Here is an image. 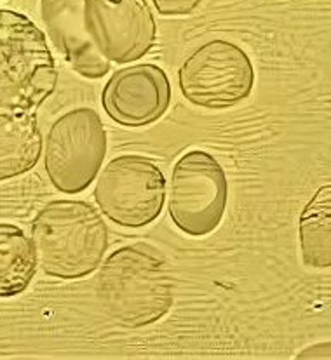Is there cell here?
<instances>
[{
	"mask_svg": "<svg viewBox=\"0 0 331 360\" xmlns=\"http://www.w3.org/2000/svg\"><path fill=\"white\" fill-rule=\"evenodd\" d=\"M96 295L117 324L139 329L161 321L175 301V278L164 256L145 242L117 249L101 264Z\"/></svg>",
	"mask_w": 331,
	"mask_h": 360,
	"instance_id": "obj_1",
	"label": "cell"
},
{
	"mask_svg": "<svg viewBox=\"0 0 331 360\" xmlns=\"http://www.w3.org/2000/svg\"><path fill=\"white\" fill-rule=\"evenodd\" d=\"M32 245L44 274L75 281L99 266L108 249V230L87 202L53 200L33 219Z\"/></svg>",
	"mask_w": 331,
	"mask_h": 360,
	"instance_id": "obj_2",
	"label": "cell"
},
{
	"mask_svg": "<svg viewBox=\"0 0 331 360\" xmlns=\"http://www.w3.org/2000/svg\"><path fill=\"white\" fill-rule=\"evenodd\" d=\"M58 82L46 35L25 14L0 9V115L33 113Z\"/></svg>",
	"mask_w": 331,
	"mask_h": 360,
	"instance_id": "obj_3",
	"label": "cell"
},
{
	"mask_svg": "<svg viewBox=\"0 0 331 360\" xmlns=\"http://www.w3.org/2000/svg\"><path fill=\"white\" fill-rule=\"evenodd\" d=\"M106 131L94 110L75 108L61 115L49 129L44 165L61 193L84 192L101 169L106 155Z\"/></svg>",
	"mask_w": 331,
	"mask_h": 360,
	"instance_id": "obj_4",
	"label": "cell"
},
{
	"mask_svg": "<svg viewBox=\"0 0 331 360\" xmlns=\"http://www.w3.org/2000/svg\"><path fill=\"white\" fill-rule=\"evenodd\" d=\"M169 216L190 237H206L222 223L229 200L223 167L211 153L190 150L175 164L169 183Z\"/></svg>",
	"mask_w": 331,
	"mask_h": 360,
	"instance_id": "obj_5",
	"label": "cell"
},
{
	"mask_svg": "<svg viewBox=\"0 0 331 360\" xmlns=\"http://www.w3.org/2000/svg\"><path fill=\"white\" fill-rule=\"evenodd\" d=\"M94 200L99 211L115 225L127 229L150 225L164 207L163 171L146 157H115L98 176Z\"/></svg>",
	"mask_w": 331,
	"mask_h": 360,
	"instance_id": "obj_6",
	"label": "cell"
},
{
	"mask_svg": "<svg viewBox=\"0 0 331 360\" xmlns=\"http://www.w3.org/2000/svg\"><path fill=\"white\" fill-rule=\"evenodd\" d=\"M183 98L199 108L225 110L249 98L255 70L237 44L211 40L187 58L178 72Z\"/></svg>",
	"mask_w": 331,
	"mask_h": 360,
	"instance_id": "obj_7",
	"label": "cell"
},
{
	"mask_svg": "<svg viewBox=\"0 0 331 360\" xmlns=\"http://www.w3.org/2000/svg\"><path fill=\"white\" fill-rule=\"evenodd\" d=\"M84 23L105 60L131 63L156 44L157 27L145 0H84Z\"/></svg>",
	"mask_w": 331,
	"mask_h": 360,
	"instance_id": "obj_8",
	"label": "cell"
},
{
	"mask_svg": "<svg viewBox=\"0 0 331 360\" xmlns=\"http://www.w3.org/2000/svg\"><path fill=\"white\" fill-rule=\"evenodd\" d=\"M171 86L163 68L143 63L127 66L110 77L103 87L101 105L113 122L145 127L168 112Z\"/></svg>",
	"mask_w": 331,
	"mask_h": 360,
	"instance_id": "obj_9",
	"label": "cell"
},
{
	"mask_svg": "<svg viewBox=\"0 0 331 360\" xmlns=\"http://www.w3.org/2000/svg\"><path fill=\"white\" fill-rule=\"evenodd\" d=\"M40 16L54 47L73 72L93 80L110 72V61L98 53L87 35L84 0H40Z\"/></svg>",
	"mask_w": 331,
	"mask_h": 360,
	"instance_id": "obj_10",
	"label": "cell"
},
{
	"mask_svg": "<svg viewBox=\"0 0 331 360\" xmlns=\"http://www.w3.org/2000/svg\"><path fill=\"white\" fill-rule=\"evenodd\" d=\"M42 152V136L33 113L0 115V181L33 169Z\"/></svg>",
	"mask_w": 331,
	"mask_h": 360,
	"instance_id": "obj_11",
	"label": "cell"
},
{
	"mask_svg": "<svg viewBox=\"0 0 331 360\" xmlns=\"http://www.w3.org/2000/svg\"><path fill=\"white\" fill-rule=\"evenodd\" d=\"M37 270L35 252L25 231L11 223H0V297L21 295Z\"/></svg>",
	"mask_w": 331,
	"mask_h": 360,
	"instance_id": "obj_12",
	"label": "cell"
},
{
	"mask_svg": "<svg viewBox=\"0 0 331 360\" xmlns=\"http://www.w3.org/2000/svg\"><path fill=\"white\" fill-rule=\"evenodd\" d=\"M298 233L305 266L331 268V185L321 186L305 205Z\"/></svg>",
	"mask_w": 331,
	"mask_h": 360,
	"instance_id": "obj_13",
	"label": "cell"
},
{
	"mask_svg": "<svg viewBox=\"0 0 331 360\" xmlns=\"http://www.w3.org/2000/svg\"><path fill=\"white\" fill-rule=\"evenodd\" d=\"M157 13L163 16H185L196 11L202 0H152Z\"/></svg>",
	"mask_w": 331,
	"mask_h": 360,
	"instance_id": "obj_14",
	"label": "cell"
}]
</instances>
